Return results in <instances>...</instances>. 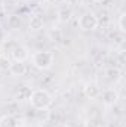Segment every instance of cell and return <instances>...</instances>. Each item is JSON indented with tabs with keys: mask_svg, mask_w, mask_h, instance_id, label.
Here are the masks:
<instances>
[{
	"mask_svg": "<svg viewBox=\"0 0 126 127\" xmlns=\"http://www.w3.org/2000/svg\"><path fill=\"white\" fill-rule=\"evenodd\" d=\"M105 78H107L110 83H113V84L119 83V81L122 80V69L117 68V66H110V68H107V69H105Z\"/></svg>",
	"mask_w": 126,
	"mask_h": 127,
	"instance_id": "cell-7",
	"label": "cell"
},
{
	"mask_svg": "<svg viewBox=\"0 0 126 127\" xmlns=\"http://www.w3.org/2000/svg\"><path fill=\"white\" fill-rule=\"evenodd\" d=\"M0 55H1V47H0Z\"/></svg>",
	"mask_w": 126,
	"mask_h": 127,
	"instance_id": "cell-18",
	"label": "cell"
},
{
	"mask_svg": "<svg viewBox=\"0 0 126 127\" xmlns=\"http://www.w3.org/2000/svg\"><path fill=\"white\" fill-rule=\"evenodd\" d=\"M55 127H65V126H63V124H58V126H55Z\"/></svg>",
	"mask_w": 126,
	"mask_h": 127,
	"instance_id": "cell-17",
	"label": "cell"
},
{
	"mask_svg": "<svg viewBox=\"0 0 126 127\" xmlns=\"http://www.w3.org/2000/svg\"><path fill=\"white\" fill-rule=\"evenodd\" d=\"M31 92L33 90L28 86H22V87H19V90L16 92L15 99H16V100H28L30 96H31Z\"/></svg>",
	"mask_w": 126,
	"mask_h": 127,
	"instance_id": "cell-11",
	"label": "cell"
},
{
	"mask_svg": "<svg viewBox=\"0 0 126 127\" xmlns=\"http://www.w3.org/2000/svg\"><path fill=\"white\" fill-rule=\"evenodd\" d=\"M28 27H30V31H40V30H43V27H45V19L40 16V15H33L31 19H30V24H28Z\"/></svg>",
	"mask_w": 126,
	"mask_h": 127,
	"instance_id": "cell-9",
	"label": "cell"
},
{
	"mask_svg": "<svg viewBox=\"0 0 126 127\" xmlns=\"http://www.w3.org/2000/svg\"><path fill=\"white\" fill-rule=\"evenodd\" d=\"M31 62L37 69L46 71V69H51L54 66L55 56L49 50H37V52H34L31 55Z\"/></svg>",
	"mask_w": 126,
	"mask_h": 127,
	"instance_id": "cell-2",
	"label": "cell"
},
{
	"mask_svg": "<svg viewBox=\"0 0 126 127\" xmlns=\"http://www.w3.org/2000/svg\"><path fill=\"white\" fill-rule=\"evenodd\" d=\"M91 1H94V3H101V1H104V0H91Z\"/></svg>",
	"mask_w": 126,
	"mask_h": 127,
	"instance_id": "cell-16",
	"label": "cell"
},
{
	"mask_svg": "<svg viewBox=\"0 0 126 127\" xmlns=\"http://www.w3.org/2000/svg\"><path fill=\"white\" fill-rule=\"evenodd\" d=\"M28 100L31 102V106L34 109L45 111V109H48L52 105L54 97H52V95L48 90H45V89H34L31 92V96H30Z\"/></svg>",
	"mask_w": 126,
	"mask_h": 127,
	"instance_id": "cell-1",
	"label": "cell"
},
{
	"mask_svg": "<svg viewBox=\"0 0 126 127\" xmlns=\"http://www.w3.org/2000/svg\"><path fill=\"white\" fill-rule=\"evenodd\" d=\"M117 25H119V30H120V32H125L126 31V27H125V12H122V13L119 15Z\"/></svg>",
	"mask_w": 126,
	"mask_h": 127,
	"instance_id": "cell-14",
	"label": "cell"
},
{
	"mask_svg": "<svg viewBox=\"0 0 126 127\" xmlns=\"http://www.w3.org/2000/svg\"><path fill=\"white\" fill-rule=\"evenodd\" d=\"M7 25H9V28H12V30L19 28V25H21V18H19L18 15H10V16L7 18Z\"/></svg>",
	"mask_w": 126,
	"mask_h": 127,
	"instance_id": "cell-13",
	"label": "cell"
},
{
	"mask_svg": "<svg viewBox=\"0 0 126 127\" xmlns=\"http://www.w3.org/2000/svg\"><path fill=\"white\" fill-rule=\"evenodd\" d=\"M9 72H10V75H13V77H22V75H25V72H27V65L24 62H16V61H13V62H10L9 65Z\"/></svg>",
	"mask_w": 126,
	"mask_h": 127,
	"instance_id": "cell-6",
	"label": "cell"
},
{
	"mask_svg": "<svg viewBox=\"0 0 126 127\" xmlns=\"http://www.w3.org/2000/svg\"><path fill=\"white\" fill-rule=\"evenodd\" d=\"M10 55H12V59H13V61H16V62H25V61L30 58V50H28L25 46L18 44V46H15V47L12 49Z\"/></svg>",
	"mask_w": 126,
	"mask_h": 127,
	"instance_id": "cell-4",
	"label": "cell"
},
{
	"mask_svg": "<svg viewBox=\"0 0 126 127\" xmlns=\"http://www.w3.org/2000/svg\"><path fill=\"white\" fill-rule=\"evenodd\" d=\"M0 127H19V121L15 115L6 114L0 117Z\"/></svg>",
	"mask_w": 126,
	"mask_h": 127,
	"instance_id": "cell-10",
	"label": "cell"
},
{
	"mask_svg": "<svg viewBox=\"0 0 126 127\" xmlns=\"http://www.w3.org/2000/svg\"><path fill=\"white\" fill-rule=\"evenodd\" d=\"M9 65H10V61H9L6 56L0 55V68H1V69H7Z\"/></svg>",
	"mask_w": 126,
	"mask_h": 127,
	"instance_id": "cell-15",
	"label": "cell"
},
{
	"mask_svg": "<svg viewBox=\"0 0 126 127\" xmlns=\"http://www.w3.org/2000/svg\"><path fill=\"white\" fill-rule=\"evenodd\" d=\"M101 97H102V103L107 105V106H113L117 103L119 100V93L114 90V89H105L102 93H101Z\"/></svg>",
	"mask_w": 126,
	"mask_h": 127,
	"instance_id": "cell-5",
	"label": "cell"
},
{
	"mask_svg": "<svg viewBox=\"0 0 126 127\" xmlns=\"http://www.w3.org/2000/svg\"><path fill=\"white\" fill-rule=\"evenodd\" d=\"M70 18H71V10H70L67 6H64V7H61V9L58 10V19H60L61 22H67Z\"/></svg>",
	"mask_w": 126,
	"mask_h": 127,
	"instance_id": "cell-12",
	"label": "cell"
},
{
	"mask_svg": "<svg viewBox=\"0 0 126 127\" xmlns=\"http://www.w3.org/2000/svg\"><path fill=\"white\" fill-rule=\"evenodd\" d=\"M98 24H99L98 16L94 12H85L79 18V28L83 31H94V30H96Z\"/></svg>",
	"mask_w": 126,
	"mask_h": 127,
	"instance_id": "cell-3",
	"label": "cell"
},
{
	"mask_svg": "<svg viewBox=\"0 0 126 127\" xmlns=\"http://www.w3.org/2000/svg\"><path fill=\"white\" fill-rule=\"evenodd\" d=\"M83 93L88 99H96L98 96L101 95V89L96 83H88L83 89Z\"/></svg>",
	"mask_w": 126,
	"mask_h": 127,
	"instance_id": "cell-8",
	"label": "cell"
}]
</instances>
